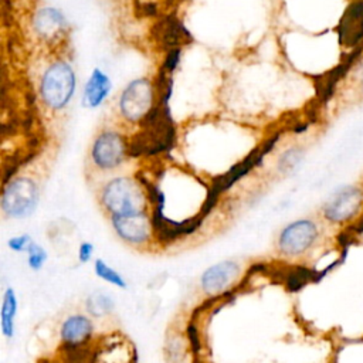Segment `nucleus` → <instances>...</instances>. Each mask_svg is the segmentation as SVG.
<instances>
[{
    "label": "nucleus",
    "instance_id": "7",
    "mask_svg": "<svg viewBox=\"0 0 363 363\" xmlns=\"http://www.w3.org/2000/svg\"><path fill=\"white\" fill-rule=\"evenodd\" d=\"M363 203V190L356 186H346L336 190L323 204V217L330 223H345L354 217Z\"/></svg>",
    "mask_w": 363,
    "mask_h": 363
},
{
    "label": "nucleus",
    "instance_id": "22",
    "mask_svg": "<svg viewBox=\"0 0 363 363\" xmlns=\"http://www.w3.org/2000/svg\"><path fill=\"white\" fill-rule=\"evenodd\" d=\"M92 255H94V244L88 241L81 242L78 247V261L81 264H86L91 261Z\"/></svg>",
    "mask_w": 363,
    "mask_h": 363
},
{
    "label": "nucleus",
    "instance_id": "5",
    "mask_svg": "<svg viewBox=\"0 0 363 363\" xmlns=\"http://www.w3.org/2000/svg\"><path fill=\"white\" fill-rule=\"evenodd\" d=\"M318 225L309 218L295 220L286 224L278 235V250L285 257H298L306 252L318 240Z\"/></svg>",
    "mask_w": 363,
    "mask_h": 363
},
{
    "label": "nucleus",
    "instance_id": "20",
    "mask_svg": "<svg viewBox=\"0 0 363 363\" xmlns=\"http://www.w3.org/2000/svg\"><path fill=\"white\" fill-rule=\"evenodd\" d=\"M186 336H187V340H189L190 350H191L193 356L194 357H200V353H201V349H203V343H201L200 333H199V329H197V323L194 322V319H191L189 322V325L186 326Z\"/></svg>",
    "mask_w": 363,
    "mask_h": 363
},
{
    "label": "nucleus",
    "instance_id": "2",
    "mask_svg": "<svg viewBox=\"0 0 363 363\" xmlns=\"http://www.w3.org/2000/svg\"><path fill=\"white\" fill-rule=\"evenodd\" d=\"M75 72L67 61H54L44 71L40 81L43 102L54 111L64 109L75 92Z\"/></svg>",
    "mask_w": 363,
    "mask_h": 363
},
{
    "label": "nucleus",
    "instance_id": "13",
    "mask_svg": "<svg viewBox=\"0 0 363 363\" xmlns=\"http://www.w3.org/2000/svg\"><path fill=\"white\" fill-rule=\"evenodd\" d=\"M112 89L109 77L99 68H94L84 88V105L95 109L105 102Z\"/></svg>",
    "mask_w": 363,
    "mask_h": 363
},
{
    "label": "nucleus",
    "instance_id": "10",
    "mask_svg": "<svg viewBox=\"0 0 363 363\" xmlns=\"http://www.w3.org/2000/svg\"><path fill=\"white\" fill-rule=\"evenodd\" d=\"M92 333L94 323L85 315H71L62 322L60 328V339L62 346H88Z\"/></svg>",
    "mask_w": 363,
    "mask_h": 363
},
{
    "label": "nucleus",
    "instance_id": "18",
    "mask_svg": "<svg viewBox=\"0 0 363 363\" xmlns=\"http://www.w3.org/2000/svg\"><path fill=\"white\" fill-rule=\"evenodd\" d=\"M26 254H27V264L33 271H38L44 267L47 261V252L40 244L33 241Z\"/></svg>",
    "mask_w": 363,
    "mask_h": 363
},
{
    "label": "nucleus",
    "instance_id": "21",
    "mask_svg": "<svg viewBox=\"0 0 363 363\" xmlns=\"http://www.w3.org/2000/svg\"><path fill=\"white\" fill-rule=\"evenodd\" d=\"M33 242V238L31 235L28 234H20V235H16V237H11L9 241H7V245L11 251L14 252H27L28 247L31 245Z\"/></svg>",
    "mask_w": 363,
    "mask_h": 363
},
{
    "label": "nucleus",
    "instance_id": "8",
    "mask_svg": "<svg viewBox=\"0 0 363 363\" xmlns=\"http://www.w3.org/2000/svg\"><path fill=\"white\" fill-rule=\"evenodd\" d=\"M111 224L118 237L129 245H145L155 233L153 220L147 213L111 216Z\"/></svg>",
    "mask_w": 363,
    "mask_h": 363
},
{
    "label": "nucleus",
    "instance_id": "4",
    "mask_svg": "<svg viewBox=\"0 0 363 363\" xmlns=\"http://www.w3.org/2000/svg\"><path fill=\"white\" fill-rule=\"evenodd\" d=\"M153 106V86L147 78L130 81L119 96L121 115L129 122H139L146 118Z\"/></svg>",
    "mask_w": 363,
    "mask_h": 363
},
{
    "label": "nucleus",
    "instance_id": "17",
    "mask_svg": "<svg viewBox=\"0 0 363 363\" xmlns=\"http://www.w3.org/2000/svg\"><path fill=\"white\" fill-rule=\"evenodd\" d=\"M94 271H95V275L98 278H101L102 281H106L108 284H112L113 286L121 288V289H126L128 288L126 279L115 268L108 265L104 259H101V258L95 259Z\"/></svg>",
    "mask_w": 363,
    "mask_h": 363
},
{
    "label": "nucleus",
    "instance_id": "19",
    "mask_svg": "<svg viewBox=\"0 0 363 363\" xmlns=\"http://www.w3.org/2000/svg\"><path fill=\"white\" fill-rule=\"evenodd\" d=\"M302 156H303V152L298 147H291L289 150H286L281 159H279V169L281 172L284 173H289L292 172L302 160Z\"/></svg>",
    "mask_w": 363,
    "mask_h": 363
},
{
    "label": "nucleus",
    "instance_id": "3",
    "mask_svg": "<svg viewBox=\"0 0 363 363\" xmlns=\"http://www.w3.org/2000/svg\"><path fill=\"white\" fill-rule=\"evenodd\" d=\"M38 197V187L33 179H13L3 189L1 210L7 217L26 218L35 211Z\"/></svg>",
    "mask_w": 363,
    "mask_h": 363
},
{
    "label": "nucleus",
    "instance_id": "16",
    "mask_svg": "<svg viewBox=\"0 0 363 363\" xmlns=\"http://www.w3.org/2000/svg\"><path fill=\"white\" fill-rule=\"evenodd\" d=\"M85 308L92 318L99 319L113 311L115 302L109 294L104 291H95L86 298Z\"/></svg>",
    "mask_w": 363,
    "mask_h": 363
},
{
    "label": "nucleus",
    "instance_id": "9",
    "mask_svg": "<svg viewBox=\"0 0 363 363\" xmlns=\"http://www.w3.org/2000/svg\"><path fill=\"white\" fill-rule=\"evenodd\" d=\"M240 275V265L235 261H221L208 267L200 277L201 291L208 296H217L230 289Z\"/></svg>",
    "mask_w": 363,
    "mask_h": 363
},
{
    "label": "nucleus",
    "instance_id": "12",
    "mask_svg": "<svg viewBox=\"0 0 363 363\" xmlns=\"http://www.w3.org/2000/svg\"><path fill=\"white\" fill-rule=\"evenodd\" d=\"M92 363H135V349L128 339H109L95 350Z\"/></svg>",
    "mask_w": 363,
    "mask_h": 363
},
{
    "label": "nucleus",
    "instance_id": "1",
    "mask_svg": "<svg viewBox=\"0 0 363 363\" xmlns=\"http://www.w3.org/2000/svg\"><path fill=\"white\" fill-rule=\"evenodd\" d=\"M102 207L111 216L146 213L147 197L143 187L129 176L109 180L101 193Z\"/></svg>",
    "mask_w": 363,
    "mask_h": 363
},
{
    "label": "nucleus",
    "instance_id": "6",
    "mask_svg": "<svg viewBox=\"0 0 363 363\" xmlns=\"http://www.w3.org/2000/svg\"><path fill=\"white\" fill-rule=\"evenodd\" d=\"M126 157V142L123 136L112 129L102 130L94 140L91 149L92 163L99 170L119 167Z\"/></svg>",
    "mask_w": 363,
    "mask_h": 363
},
{
    "label": "nucleus",
    "instance_id": "15",
    "mask_svg": "<svg viewBox=\"0 0 363 363\" xmlns=\"http://www.w3.org/2000/svg\"><path fill=\"white\" fill-rule=\"evenodd\" d=\"M18 309V301L11 286H7L3 295V303L0 309V326L6 339H13L16 333V316Z\"/></svg>",
    "mask_w": 363,
    "mask_h": 363
},
{
    "label": "nucleus",
    "instance_id": "11",
    "mask_svg": "<svg viewBox=\"0 0 363 363\" xmlns=\"http://www.w3.org/2000/svg\"><path fill=\"white\" fill-rule=\"evenodd\" d=\"M33 27L41 40L55 41L65 31L67 20L58 9L47 6L34 14Z\"/></svg>",
    "mask_w": 363,
    "mask_h": 363
},
{
    "label": "nucleus",
    "instance_id": "23",
    "mask_svg": "<svg viewBox=\"0 0 363 363\" xmlns=\"http://www.w3.org/2000/svg\"><path fill=\"white\" fill-rule=\"evenodd\" d=\"M362 88H363V82H362Z\"/></svg>",
    "mask_w": 363,
    "mask_h": 363
},
{
    "label": "nucleus",
    "instance_id": "14",
    "mask_svg": "<svg viewBox=\"0 0 363 363\" xmlns=\"http://www.w3.org/2000/svg\"><path fill=\"white\" fill-rule=\"evenodd\" d=\"M277 275V279L282 282V285L289 292H298L305 285L311 282H319L322 279V275L319 271L311 269L303 265H289L284 267V269L274 272Z\"/></svg>",
    "mask_w": 363,
    "mask_h": 363
}]
</instances>
